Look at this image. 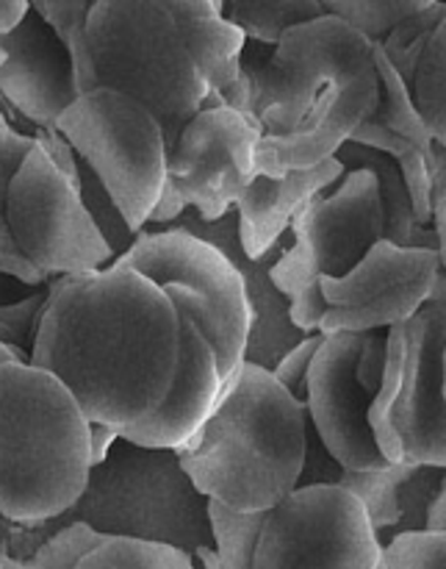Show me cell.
I'll list each match as a JSON object with an SVG mask.
<instances>
[{
	"label": "cell",
	"instance_id": "1",
	"mask_svg": "<svg viewBox=\"0 0 446 569\" xmlns=\"http://www.w3.org/2000/svg\"><path fill=\"white\" fill-rule=\"evenodd\" d=\"M178 345L181 320L164 289L111 261L50 283L31 365L53 372L89 420L125 431L164 403Z\"/></svg>",
	"mask_w": 446,
	"mask_h": 569
},
{
	"label": "cell",
	"instance_id": "2",
	"mask_svg": "<svg viewBox=\"0 0 446 569\" xmlns=\"http://www.w3.org/2000/svg\"><path fill=\"white\" fill-rule=\"evenodd\" d=\"M308 409L266 367L244 361L209 420L183 448V470L209 500L236 511H270L300 487Z\"/></svg>",
	"mask_w": 446,
	"mask_h": 569
},
{
	"label": "cell",
	"instance_id": "3",
	"mask_svg": "<svg viewBox=\"0 0 446 569\" xmlns=\"http://www.w3.org/2000/svg\"><path fill=\"white\" fill-rule=\"evenodd\" d=\"M89 470V417L70 389L31 361L0 367V515L17 526L59 520Z\"/></svg>",
	"mask_w": 446,
	"mask_h": 569
},
{
	"label": "cell",
	"instance_id": "4",
	"mask_svg": "<svg viewBox=\"0 0 446 569\" xmlns=\"http://www.w3.org/2000/svg\"><path fill=\"white\" fill-rule=\"evenodd\" d=\"M87 39L94 87L148 106L170 148L211 89L172 11L161 0H92Z\"/></svg>",
	"mask_w": 446,
	"mask_h": 569
},
{
	"label": "cell",
	"instance_id": "5",
	"mask_svg": "<svg viewBox=\"0 0 446 569\" xmlns=\"http://www.w3.org/2000/svg\"><path fill=\"white\" fill-rule=\"evenodd\" d=\"M89 522L105 537H136L175 545L186 553L214 548L209 498L183 470L178 450L148 448L120 437L89 481L78 503L50 526Z\"/></svg>",
	"mask_w": 446,
	"mask_h": 569
},
{
	"label": "cell",
	"instance_id": "6",
	"mask_svg": "<svg viewBox=\"0 0 446 569\" xmlns=\"http://www.w3.org/2000/svg\"><path fill=\"white\" fill-rule=\"evenodd\" d=\"M383 239V203L375 172L349 167L294 217L288 242L272 264V281L286 295L288 315L305 333L325 317L320 278L347 276Z\"/></svg>",
	"mask_w": 446,
	"mask_h": 569
},
{
	"label": "cell",
	"instance_id": "7",
	"mask_svg": "<svg viewBox=\"0 0 446 569\" xmlns=\"http://www.w3.org/2000/svg\"><path fill=\"white\" fill-rule=\"evenodd\" d=\"M394 465L446 467V300L427 298L388 328L383 383L369 411Z\"/></svg>",
	"mask_w": 446,
	"mask_h": 569
},
{
	"label": "cell",
	"instance_id": "8",
	"mask_svg": "<svg viewBox=\"0 0 446 569\" xmlns=\"http://www.w3.org/2000/svg\"><path fill=\"white\" fill-rule=\"evenodd\" d=\"M242 70L250 81V114L264 133H286L322 94L353 78H372L375 42L333 14L288 28L275 48L244 44Z\"/></svg>",
	"mask_w": 446,
	"mask_h": 569
},
{
	"label": "cell",
	"instance_id": "9",
	"mask_svg": "<svg viewBox=\"0 0 446 569\" xmlns=\"http://www.w3.org/2000/svg\"><path fill=\"white\" fill-rule=\"evenodd\" d=\"M114 261L159 283L203 331L220 361L222 383L244 365L253 306L242 272L216 244L183 228H142L131 250Z\"/></svg>",
	"mask_w": 446,
	"mask_h": 569
},
{
	"label": "cell",
	"instance_id": "10",
	"mask_svg": "<svg viewBox=\"0 0 446 569\" xmlns=\"http://www.w3.org/2000/svg\"><path fill=\"white\" fill-rule=\"evenodd\" d=\"M103 181L133 231H142L166 181V137L144 103L111 87L81 92L55 122Z\"/></svg>",
	"mask_w": 446,
	"mask_h": 569
},
{
	"label": "cell",
	"instance_id": "11",
	"mask_svg": "<svg viewBox=\"0 0 446 569\" xmlns=\"http://www.w3.org/2000/svg\"><path fill=\"white\" fill-rule=\"evenodd\" d=\"M264 133L253 114L231 106H205L166 150V181L144 228H159L192 209L200 220H220L255 176V148Z\"/></svg>",
	"mask_w": 446,
	"mask_h": 569
},
{
	"label": "cell",
	"instance_id": "12",
	"mask_svg": "<svg viewBox=\"0 0 446 569\" xmlns=\"http://www.w3.org/2000/svg\"><path fill=\"white\" fill-rule=\"evenodd\" d=\"M388 328L322 337L308 372L305 409L316 437L344 470L392 465L377 445L369 411L383 383Z\"/></svg>",
	"mask_w": 446,
	"mask_h": 569
},
{
	"label": "cell",
	"instance_id": "13",
	"mask_svg": "<svg viewBox=\"0 0 446 569\" xmlns=\"http://www.w3.org/2000/svg\"><path fill=\"white\" fill-rule=\"evenodd\" d=\"M381 553L364 503L338 483H314L266 511L253 569H377Z\"/></svg>",
	"mask_w": 446,
	"mask_h": 569
},
{
	"label": "cell",
	"instance_id": "14",
	"mask_svg": "<svg viewBox=\"0 0 446 569\" xmlns=\"http://www.w3.org/2000/svg\"><path fill=\"white\" fill-rule=\"evenodd\" d=\"M6 220L22 253L50 278L103 270L114 261L78 187L39 139L11 181Z\"/></svg>",
	"mask_w": 446,
	"mask_h": 569
},
{
	"label": "cell",
	"instance_id": "15",
	"mask_svg": "<svg viewBox=\"0 0 446 569\" xmlns=\"http://www.w3.org/2000/svg\"><path fill=\"white\" fill-rule=\"evenodd\" d=\"M438 270V250L377 239L347 276L320 278L325 298L320 331H375L408 320L430 298Z\"/></svg>",
	"mask_w": 446,
	"mask_h": 569
},
{
	"label": "cell",
	"instance_id": "16",
	"mask_svg": "<svg viewBox=\"0 0 446 569\" xmlns=\"http://www.w3.org/2000/svg\"><path fill=\"white\" fill-rule=\"evenodd\" d=\"M0 50L6 56L0 64V100L37 131H53L67 106L78 98L70 50L33 9L11 31L0 33Z\"/></svg>",
	"mask_w": 446,
	"mask_h": 569
},
{
	"label": "cell",
	"instance_id": "17",
	"mask_svg": "<svg viewBox=\"0 0 446 569\" xmlns=\"http://www.w3.org/2000/svg\"><path fill=\"white\" fill-rule=\"evenodd\" d=\"M164 226L183 228V231H192L194 237L216 244V248L239 267V272H242L244 278V287H247L250 306H253V326H250L244 361L266 367V370L272 372L277 359L305 337L303 328L294 326L292 315H288L286 295H283L281 289L275 287V281H272V264H275V259L283 253V248H286L288 233L283 237L281 248L266 253L264 259H250V256L244 253L242 242H239L236 211H227L220 220L209 222L200 220L192 209H186L181 217H175L172 222H164Z\"/></svg>",
	"mask_w": 446,
	"mask_h": 569
},
{
	"label": "cell",
	"instance_id": "18",
	"mask_svg": "<svg viewBox=\"0 0 446 569\" xmlns=\"http://www.w3.org/2000/svg\"><path fill=\"white\" fill-rule=\"evenodd\" d=\"M377 106V76L353 78L331 92L286 133H261L255 148V172L281 176L288 170H305L333 159L355 128Z\"/></svg>",
	"mask_w": 446,
	"mask_h": 569
},
{
	"label": "cell",
	"instance_id": "19",
	"mask_svg": "<svg viewBox=\"0 0 446 569\" xmlns=\"http://www.w3.org/2000/svg\"><path fill=\"white\" fill-rule=\"evenodd\" d=\"M178 320H181L178 370L164 403L148 420L120 431V437L148 448H183L209 420L222 392V372L214 348L186 315L178 311Z\"/></svg>",
	"mask_w": 446,
	"mask_h": 569
},
{
	"label": "cell",
	"instance_id": "20",
	"mask_svg": "<svg viewBox=\"0 0 446 569\" xmlns=\"http://www.w3.org/2000/svg\"><path fill=\"white\" fill-rule=\"evenodd\" d=\"M347 167L333 156L316 167L305 170H288L281 176H264L255 172L253 181L236 200L239 242L250 259H264L275 248H281L283 237L292 228L294 217L300 214L305 203L322 189L336 183Z\"/></svg>",
	"mask_w": 446,
	"mask_h": 569
},
{
	"label": "cell",
	"instance_id": "21",
	"mask_svg": "<svg viewBox=\"0 0 446 569\" xmlns=\"http://www.w3.org/2000/svg\"><path fill=\"white\" fill-rule=\"evenodd\" d=\"M446 476L436 465H386L381 470H342L338 487L364 503L381 548L403 533L427 531V515Z\"/></svg>",
	"mask_w": 446,
	"mask_h": 569
},
{
	"label": "cell",
	"instance_id": "22",
	"mask_svg": "<svg viewBox=\"0 0 446 569\" xmlns=\"http://www.w3.org/2000/svg\"><path fill=\"white\" fill-rule=\"evenodd\" d=\"M181 26L189 53L211 89H225L242 76L247 37L225 20L216 0H161Z\"/></svg>",
	"mask_w": 446,
	"mask_h": 569
},
{
	"label": "cell",
	"instance_id": "23",
	"mask_svg": "<svg viewBox=\"0 0 446 569\" xmlns=\"http://www.w3.org/2000/svg\"><path fill=\"white\" fill-rule=\"evenodd\" d=\"M336 159L344 167H366L375 172L377 192H381L383 203V239L403 248H433L438 250V237L433 226H422L416 220L414 200H410L408 187H405L403 170L392 156L381 153L375 148H366L358 142H344L338 148Z\"/></svg>",
	"mask_w": 446,
	"mask_h": 569
},
{
	"label": "cell",
	"instance_id": "24",
	"mask_svg": "<svg viewBox=\"0 0 446 569\" xmlns=\"http://www.w3.org/2000/svg\"><path fill=\"white\" fill-rule=\"evenodd\" d=\"M222 14L242 28L247 42L275 48L288 28L325 14V9L322 0H222Z\"/></svg>",
	"mask_w": 446,
	"mask_h": 569
},
{
	"label": "cell",
	"instance_id": "25",
	"mask_svg": "<svg viewBox=\"0 0 446 569\" xmlns=\"http://www.w3.org/2000/svg\"><path fill=\"white\" fill-rule=\"evenodd\" d=\"M75 569H197L194 556L166 542L136 537H105Z\"/></svg>",
	"mask_w": 446,
	"mask_h": 569
},
{
	"label": "cell",
	"instance_id": "26",
	"mask_svg": "<svg viewBox=\"0 0 446 569\" xmlns=\"http://www.w3.org/2000/svg\"><path fill=\"white\" fill-rule=\"evenodd\" d=\"M31 9L42 14L55 31V37L64 42L70 50L72 67H75V83L78 94L94 89V72H92V56H89V39H87V22L92 0H31Z\"/></svg>",
	"mask_w": 446,
	"mask_h": 569
},
{
	"label": "cell",
	"instance_id": "27",
	"mask_svg": "<svg viewBox=\"0 0 446 569\" xmlns=\"http://www.w3.org/2000/svg\"><path fill=\"white\" fill-rule=\"evenodd\" d=\"M416 109L430 126L433 139L446 148V17L422 53L419 67L410 81Z\"/></svg>",
	"mask_w": 446,
	"mask_h": 569
},
{
	"label": "cell",
	"instance_id": "28",
	"mask_svg": "<svg viewBox=\"0 0 446 569\" xmlns=\"http://www.w3.org/2000/svg\"><path fill=\"white\" fill-rule=\"evenodd\" d=\"M266 511H236L220 500H209L211 537L222 569H253L255 542Z\"/></svg>",
	"mask_w": 446,
	"mask_h": 569
},
{
	"label": "cell",
	"instance_id": "29",
	"mask_svg": "<svg viewBox=\"0 0 446 569\" xmlns=\"http://www.w3.org/2000/svg\"><path fill=\"white\" fill-rule=\"evenodd\" d=\"M433 3L436 0H322V9L358 28L372 42H383L399 22Z\"/></svg>",
	"mask_w": 446,
	"mask_h": 569
},
{
	"label": "cell",
	"instance_id": "30",
	"mask_svg": "<svg viewBox=\"0 0 446 569\" xmlns=\"http://www.w3.org/2000/svg\"><path fill=\"white\" fill-rule=\"evenodd\" d=\"M446 17V0H436L427 9L416 11L408 20L399 22L392 33L381 42L383 53L392 61L394 70L405 78V81H414V72L419 67L422 53H425L427 42L436 33V28L442 26Z\"/></svg>",
	"mask_w": 446,
	"mask_h": 569
},
{
	"label": "cell",
	"instance_id": "31",
	"mask_svg": "<svg viewBox=\"0 0 446 569\" xmlns=\"http://www.w3.org/2000/svg\"><path fill=\"white\" fill-rule=\"evenodd\" d=\"M78 159H81V156H78ZM78 192H81V200H83V206L89 209V214H92L94 226L100 228L103 239L109 242L114 259H120L122 253H128V250H131V244L136 242L139 231H133V228L128 226V220L122 217L120 206L114 203V198L109 194V189L103 187V181L94 176L92 167H89L83 159H81V181H78Z\"/></svg>",
	"mask_w": 446,
	"mask_h": 569
},
{
	"label": "cell",
	"instance_id": "32",
	"mask_svg": "<svg viewBox=\"0 0 446 569\" xmlns=\"http://www.w3.org/2000/svg\"><path fill=\"white\" fill-rule=\"evenodd\" d=\"M105 533L94 531L89 522L72 520L55 528L26 561V569H75L89 550L98 548Z\"/></svg>",
	"mask_w": 446,
	"mask_h": 569
},
{
	"label": "cell",
	"instance_id": "33",
	"mask_svg": "<svg viewBox=\"0 0 446 569\" xmlns=\"http://www.w3.org/2000/svg\"><path fill=\"white\" fill-rule=\"evenodd\" d=\"M377 569H446V533H403L383 548Z\"/></svg>",
	"mask_w": 446,
	"mask_h": 569
},
{
	"label": "cell",
	"instance_id": "34",
	"mask_svg": "<svg viewBox=\"0 0 446 569\" xmlns=\"http://www.w3.org/2000/svg\"><path fill=\"white\" fill-rule=\"evenodd\" d=\"M48 298H50V283L39 289V292H33L31 298L17 300V303H9V306H0V342L28 353V361H31L33 339H37L39 322H42Z\"/></svg>",
	"mask_w": 446,
	"mask_h": 569
},
{
	"label": "cell",
	"instance_id": "35",
	"mask_svg": "<svg viewBox=\"0 0 446 569\" xmlns=\"http://www.w3.org/2000/svg\"><path fill=\"white\" fill-rule=\"evenodd\" d=\"M322 337H325L322 331L305 333V337L300 339L292 350H286V353L277 359V365L272 367V376H275L277 381L294 395V398L303 400V403H305V395H308V372H311V365H314L316 350H320L322 345Z\"/></svg>",
	"mask_w": 446,
	"mask_h": 569
},
{
	"label": "cell",
	"instance_id": "36",
	"mask_svg": "<svg viewBox=\"0 0 446 569\" xmlns=\"http://www.w3.org/2000/svg\"><path fill=\"white\" fill-rule=\"evenodd\" d=\"M33 144H37V137L11 126L9 117L0 111V211H6L11 181H14L17 170L22 167L26 156L31 153Z\"/></svg>",
	"mask_w": 446,
	"mask_h": 569
},
{
	"label": "cell",
	"instance_id": "37",
	"mask_svg": "<svg viewBox=\"0 0 446 569\" xmlns=\"http://www.w3.org/2000/svg\"><path fill=\"white\" fill-rule=\"evenodd\" d=\"M0 276L17 278V281L28 283V287H44V283L55 281V278H50L48 272L39 270V267L22 253L14 233H11L9 220H6V211H0Z\"/></svg>",
	"mask_w": 446,
	"mask_h": 569
},
{
	"label": "cell",
	"instance_id": "38",
	"mask_svg": "<svg viewBox=\"0 0 446 569\" xmlns=\"http://www.w3.org/2000/svg\"><path fill=\"white\" fill-rule=\"evenodd\" d=\"M430 172H433V228L438 237V259L446 272V148L433 142L430 148Z\"/></svg>",
	"mask_w": 446,
	"mask_h": 569
},
{
	"label": "cell",
	"instance_id": "39",
	"mask_svg": "<svg viewBox=\"0 0 446 569\" xmlns=\"http://www.w3.org/2000/svg\"><path fill=\"white\" fill-rule=\"evenodd\" d=\"M344 467L327 453L322 439L316 437L314 426L308 422V448H305V465L303 476H300V487H314V483H338Z\"/></svg>",
	"mask_w": 446,
	"mask_h": 569
},
{
	"label": "cell",
	"instance_id": "40",
	"mask_svg": "<svg viewBox=\"0 0 446 569\" xmlns=\"http://www.w3.org/2000/svg\"><path fill=\"white\" fill-rule=\"evenodd\" d=\"M120 439V431L105 422L89 420V456H92V467L109 456V450L114 448V442Z\"/></svg>",
	"mask_w": 446,
	"mask_h": 569
},
{
	"label": "cell",
	"instance_id": "41",
	"mask_svg": "<svg viewBox=\"0 0 446 569\" xmlns=\"http://www.w3.org/2000/svg\"><path fill=\"white\" fill-rule=\"evenodd\" d=\"M31 11V0H0V33L11 31Z\"/></svg>",
	"mask_w": 446,
	"mask_h": 569
},
{
	"label": "cell",
	"instance_id": "42",
	"mask_svg": "<svg viewBox=\"0 0 446 569\" xmlns=\"http://www.w3.org/2000/svg\"><path fill=\"white\" fill-rule=\"evenodd\" d=\"M427 531L446 533V476L442 481V489H438L436 500H433L430 515H427Z\"/></svg>",
	"mask_w": 446,
	"mask_h": 569
},
{
	"label": "cell",
	"instance_id": "43",
	"mask_svg": "<svg viewBox=\"0 0 446 569\" xmlns=\"http://www.w3.org/2000/svg\"><path fill=\"white\" fill-rule=\"evenodd\" d=\"M194 565H197V569H222L214 548H200L197 553H194Z\"/></svg>",
	"mask_w": 446,
	"mask_h": 569
},
{
	"label": "cell",
	"instance_id": "44",
	"mask_svg": "<svg viewBox=\"0 0 446 569\" xmlns=\"http://www.w3.org/2000/svg\"><path fill=\"white\" fill-rule=\"evenodd\" d=\"M9 361H28V353H22V350L11 348V345L0 342V367L9 365Z\"/></svg>",
	"mask_w": 446,
	"mask_h": 569
},
{
	"label": "cell",
	"instance_id": "45",
	"mask_svg": "<svg viewBox=\"0 0 446 569\" xmlns=\"http://www.w3.org/2000/svg\"><path fill=\"white\" fill-rule=\"evenodd\" d=\"M3 569H26V567H22V561H17V559H11V556H6Z\"/></svg>",
	"mask_w": 446,
	"mask_h": 569
},
{
	"label": "cell",
	"instance_id": "46",
	"mask_svg": "<svg viewBox=\"0 0 446 569\" xmlns=\"http://www.w3.org/2000/svg\"><path fill=\"white\" fill-rule=\"evenodd\" d=\"M6 522H9V520H6V517L0 515V528H3ZM3 559H6V548H3V539H0V569H3Z\"/></svg>",
	"mask_w": 446,
	"mask_h": 569
},
{
	"label": "cell",
	"instance_id": "47",
	"mask_svg": "<svg viewBox=\"0 0 446 569\" xmlns=\"http://www.w3.org/2000/svg\"><path fill=\"white\" fill-rule=\"evenodd\" d=\"M436 281H438V287H442V289H444V292H446V272H444V270H438Z\"/></svg>",
	"mask_w": 446,
	"mask_h": 569
},
{
	"label": "cell",
	"instance_id": "48",
	"mask_svg": "<svg viewBox=\"0 0 446 569\" xmlns=\"http://www.w3.org/2000/svg\"><path fill=\"white\" fill-rule=\"evenodd\" d=\"M3 59H6V56H3V50H0V64H3Z\"/></svg>",
	"mask_w": 446,
	"mask_h": 569
},
{
	"label": "cell",
	"instance_id": "49",
	"mask_svg": "<svg viewBox=\"0 0 446 569\" xmlns=\"http://www.w3.org/2000/svg\"><path fill=\"white\" fill-rule=\"evenodd\" d=\"M216 3H220V9H222V0H216Z\"/></svg>",
	"mask_w": 446,
	"mask_h": 569
}]
</instances>
